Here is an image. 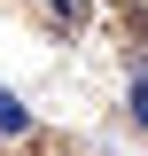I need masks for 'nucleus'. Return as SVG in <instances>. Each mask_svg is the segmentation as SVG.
Segmentation results:
<instances>
[{
  "label": "nucleus",
  "mask_w": 148,
  "mask_h": 156,
  "mask_svg": "<svg viewBox=\"0 0 148 156\" xmlns=\"http://www.w3.org/2000/svg\"><path fill=\"white\" fill-rule=\"evenodd\" d=\"M16 133H31V109H23L8 86H0V140H16Z\"/></svg>",
  "instance_id": "obj_1"
},
{
  "label": "nucleus",
  "mask_w": 148,
  "mask_h": 156,
  "mask_svg": "<svg viewBox=\"0 0 148 156\" xmlns=\"http://www.w3.org/2000/svg\"><path fill=\"white\" fill-rule=\"evenodd\" d=\"M132 125H140V133H148V62H140V70H132Z\"/></svg>",
  "instance_id": "obj_2"
}]
</instances>
